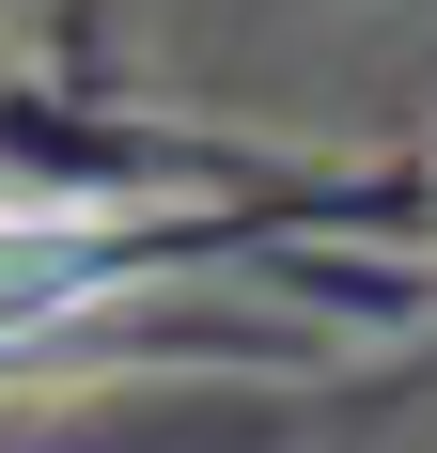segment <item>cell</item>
Segmentation results:
<instances>
[{
    "instance_id": "obj_1",
    "label": "cell",
    "mask_w": 437,
    "mask_h": 453,
    "mask_svg": "<svg viewBox=\"0 0 437 453\" xmlns=\"http://www.w3.org/2000/svg\"><path fill=\"white\" fill-rule=\"evenodd\" d=\"M94 281H110V234L94 219H0V344L47 313H79Z\"/></svg>"
}]
</instances>
